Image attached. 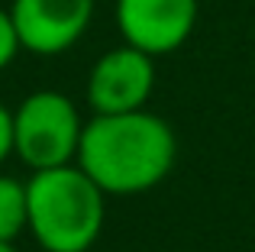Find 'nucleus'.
Returning a JSON list of instances; mask_svg holds the SVG:
<instances>
[{
	"instance_id": "nucleus-1",
	"label": "nucleus",
	"mask_w": 255,
	"mask_h": 252,
	"mask_svg": "<svg viewBox=\"0 0 255 252\" xmlns=\"http://www.w3.org/2000/svg\"><path fill=\"white\" fill-rule=\"evenodd\" d=\"M178 139L168 120L152 110L94 114L84 120L78 158L107 197H136L171 175Z\"/></svg>"
},
{
	"instance_id": "nucleus-2",
	"label": "nucleus",
	"mask_w": 255,
	"mask_h": 252,
	"mask_svg": "<svg viewBox=\"0 0 255 252\" xmlns=\"http://www.w3.org/2000/svg\"><path fill=\"white\" fill-rule=\"evenodd\" d=\"M26 233L42 252H91L104 233L107 194L78 162L26 178Z\"/></svg>"
},
{
	"instance_id": "nucleus-3",
	"label": "nucleus",
	"mask_w": 255,
	"mask_h": 252,
	"mask_svg": "<svg viewBox=\"0 0 255 252\" xmlns=\"http://www.w3.org/2000/svg\"><path fill=\"white\" fill-rule=\"evenodd\" d=\"M81 132V110L62 91L39 88L13 107V155L32 171L75 162Z\"/></svg>"
},
{
	"instance_id": "nucleus-4",
	"label": "nucleus",
	"mask_w": 255,
	"mask_h": 252,
	"mask_svg": "<svg viewBox=\"0 0 255 252\" xmlns=\"http://www.w3.org/2000/svg\"><path fill=\"white\" fill-rule=\"evenodd\" d=\"M155 91V55L123 42L104 52L91 65L84 97L91 114H126L142 110Z\"/></svg>"
},
{
	"instance_id": "nucleus-5",
	"label": "nucleus",
	"mask_w": 255,
	"mask_h": 252,
	"mask_svg": "<svg viewBox=\"0 0 255 252\" xmlns=\"http://www.w3.org/2000/svg\"><path fill=\"white\" fill-rule=\"evenodd\" d=\"M113 16L123 42L158 58L178 52L191 39L200 0H117Z\"/></svg>"
},
{
	"instance_id": "nucleus-6",
	"label": "nucleus",
	"mask_w": 255,
	"mask_h": 252,
	"mask_svg": "<svg viewBox=\"0 0 255 252\" xmlns=\"http://www.w3.org/2000/svg\"><path fill=\"white\" fill-rule=\"evenodd\" d=\"M94 6L97 0H13L6 10L23 52L52 58L81 42L94 19Z\"/></svg>"
},
{
	"instance_id": "nucleus-7",
	"label": "nucleus",
	"mask_w": 255,
	"mask_h": 252,
	"mask_svg": "<svg viewBox=\"0 0 255 252\" xmlns=\"http://www.w3.org/2000/svg\"><path fill=\"white\" fill-rule=\"evenodd\" d=\"M29 204H26V181L0 171V243H16L26 233Z\"/></svg>"
},
{
	"instance_id": "nucleus-8",
	"label": "nucleus",
	"mask_w": 255,
	"mask_h": 252,
	"mask_svg": "<svg viewBox=\"0 0 255 252\" xmlns=\"http://www.w3.org/2000/svg\"><path fill=\"white\" fill-rule=\"evenodd\" d=\"M23 52L19 45V36H16V26H13V16L6 6H0V71L10 68L13 58Z\"/></svg>"
},
{
	"instance_id": "nucleus-9",
	"label": "nucleus",
	"mask_w": 255,
	"mask_h": 252,
	"mask_svg": "<svg viewBox=\"0 0 255 252\" xmlns=\"http://www.w3.org/2000/svg\"><path fill=\"white\" fill-rule=\"evenodd\" d=\"M13 155V110L0 104V165Z\"/></svg>"
},
{
	"instance_id": "nucleus-10",
	"label": "nucleus",
	"mask_w": 255,
	"mask_h": 252,
	"mask_svg": "<svg viewBox=\"0 0 255 252\" xmlns=\"http://www.w3.org/2000/svg\"><path fill=\"white\" fill-rule=\"evenodd\" d=\"M0 252H19V249L13 246V243H0Z\"/></svg>"
}]
</instances>
